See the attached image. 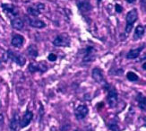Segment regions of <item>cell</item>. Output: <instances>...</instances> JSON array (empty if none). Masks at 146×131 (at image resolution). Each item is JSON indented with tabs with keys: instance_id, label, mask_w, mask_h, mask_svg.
<instances>
[{
	"instance_id": "cell-1",
	"label": "cell",
	"mask_w": 146,
	"mask_h": 131,
	"mask_svg": "<svg viewBox=\"0 0 146 131\" xmlns=\"http://www.w3.org/2000/svg\"><path fill=\"white\" fill-rule=\"evenodd\" d=\"M137 19H138L137 9L134 8V9L130 10L127 13V15H126V18H125V21H126V25H125V33L128 34L131 33L133 26H134V24L137 21Z\"/></svg>"
},
{
	"instance_id": "cell-2",
	"label": "cell",
	"mask_w": 146,
	"mask_h": 131,
	"mask_svg": "<svg viewBox=\"0 0 146 131\" xmlns=\"http://www.w3.org/2000/svg\"><path fill=\"white\" fill-rule=\"evenodd\" d=\"M105 88L108 91L107 100L108 102H109V105L111 108H115L117 104V98H118V94L116 88L112 85L107 84L106 83H105Z\"/></svg>"
},
{
	"instance_id": "cell-3",
	"label": "cell",
	"mask_w": 146,
	"mask_h": 131,
	"mask_svg": "<svg viewBox=\"0 0 146 131\" xmlns=\"http://www.w3.org/2000/svg\"><path fill=\"white\" fill-rule=\"evenodd\" d=\"M53 45L56 47H68L70 45V38L66 33H62L56 37L53 41Z\"/></svg>"
},
{
	"instance_id": "cell-4",
	"label": "cell",
	"mask_w": 146,
	"mask_h": 131,
	"mask_svg": "<svg viewBox=\"0 0 146 131\" xmlns=\"http://www.w3.org/2000/svg\"><path fill=\"white\" fill-rule=\"evenodd\" d=\"M7 57L9 59H11L12 61L15 62V63L19 66H24L25 65V62H26V59H25L23 55L21 54H18L13 51H7Z\"/></svg>"
},
{
	"instance_id": "cell-5",
	"label": "cell",
	"mask_w": 146,
	"mask_h": 131,
	"mask_svg": "<svg viewBox=\"0 0 146 131\" xmlns=\"http://www.w3.org/2000/svg\"><path fill=\"white\" fill-rule=\"evenodd\" d=\"M75 2L81 13H89L92 9L91 0H75Z\"/></svg>"
},
{
	"instance_id": "cell-6",
	"label": "cell",
	"mask_w": 146,
	"mask_h": 131,
	"mask_svg": "<svg viewBox=\"0 0 146 131\" xmlns=\"http://www.w3.org/2000/svg\"><path fill=\"white\" fill-rule=\"evenodd\" d=\"M88 113H89V109L86 105H79L74 110L75 118H77L78 120H84V118L88 115Z\"/></svg>"
},
{
	"instance_id": "cell-7",
	"label": "cell",
	"mask_w": 146,
	"mask_h": 131,
	"mask_svg": "<svg viewBox=\"0 0 146 131\" xmlns=\"http://www.w3.org/2000/svg\"><path fill=\"white\" fill-rule=\"evenodd\" d=\"M92 78L94 79L95 82L99 84H105V79L103 76V72L100 67H95L93 68L92 73Z\"/></svg>"
},
{
	"instance_id": "cell-8",
	"label": "cell",
	"mask_w": 146,
	"mask_h": 131,
	"mask_svg": "<svg viewBox=\"0 0 146 131\" xmlns=\"http://www.w3.org/2000/svg\"><path fill=\"white\" fill-rule=\"evenodd\" d=\"M33 112L30 111V110H27V111L23 114V118H21V120L19 121V125H20V127H21L22 128H25V127H27L28 125L31 123V120H33Z\"/></svg>"
},
{
	"instance_id": "cell-9",
	"label": "cell",
	"mask_w": 146,
	"mask_h": 131,
	"mask_svg": "<svg viewBox=\"0 0 146 131\" xmlns=\"http://www.w3.org/2000/svg\"><path fill=\"white\" fill-rule=\"evenodd\" d=\"M29 71L31 73H35V72H45L48 70V66L44 63L40 64H35V63H31L29 65Z\"/></svg>"
},
{
	"instance_id": "cell-10",
	"label": "cell",
	"mask_w": 146,
	"mask_h": 131,
	"mask_svg": "<svg viewBox=\"0 0 146 131\" xmlns=\"http://www.w3.org/2000/svg\"><path fill=\"white\" fill-rule=\"evenodd\" d=\"M23 43H24V37L20 34L15 35L11 41L12 46H14L15 48H21L23 45Z\"/></svg>"
},
{
	"instance_id": "cell-11",
	"label": "cell",
	"mask_w": 146,
	"mask_h": 131,
	"mask_svg": "<svg viewBox=\"0 0 146 131\" xmlns=\"http://www.w3.org/2000/svg\"><path fill=\"white\" fill-rule=\"evenodd\" d=\"M96 58L95 56V49L92 47H88L85 51V55L84 57V62H91L93 61Z\"/></svg>"
},
{
	"instance_id": "cell-12",
	"label": "cell",
	"mask_w": 146,
	"mask_h": 131,
	"mask_svg": "<svg viewBox=\"0 0 146 131\" xmlns=\"http://www.w3.org/2000/svg\"><path fill=\"white\" fill-rule=\"evenodd\" d=\"M1 7L3 8V10L5 12H6V13L8 14H11L13 15H17L19 14V12L17 11V9L15 8V7L14 5H11V4H2Z\"/></svg>"
},
{
	"instance_id": "cell-13",
	"label": "cell",
	"mask_w": 146,
	"mask_h": 131,
	"mask_svg": "<svg viewBox=\"0 0 146 131\" xmlns=\"http://www.w3.org/2000/svg\"><path fill=\"white\" fill-rule=\"evenodd\" d=\"M143 47H141V48H137V49H131L127 52L126 54V59H135L139 57V55L142 52Z\"/></svg>"
},
{
	"instance_id": "cell-14",
	"label": "cell",
	"mask_w": 146,
	"mask_h": 131,
	"mask_svg": "<svg viewBox=\"0 0 146 131\" xmlns=\"http://www.w3.org/2000/svg\"><path fill=\"white\" fill-rule=\"evenodd\" d=\"M29 24H30L31 27L36 28V29H42L46 26V23L43 21L39 20V19H30Z\"/></svg>"
},
{
	"instance_id": "cell-15",
	"label": "cell",
	"mask_w": 146,
	"mask_h": 131,
	"mask_svg": "<svg viewBox=\"0 0 146 131\" xmlns=\"http://www.w3.org/2000/svg\"><path fill=\"white\" fill-rule=\"evenodd\" d=\"M11 24L14 29L15 30H22L24 27V23L20 19V18H14L12 21H11Z\"/></svg>"
},
{
	"instance_id": "cell-16",
	"label": "cell",
	"mask_w": 146,
	"mask_h": 131,
	"mask_svg": "<svg viewBox=\"0 0 146 131\" xmlns=\"http://www.w3.org/2000/svg\"><path fill=\"white\" fill-rule=\"evenodd\" d=\"M145 32V28L143 25H138L137 27H135V34H134V38L135 40H139L141 39L142 37L143 36Z\"/></svg>"
},
{
	"instance_id": "cell-17",
	"label": "cell",
	"mask_w": 146,
	"mask_h": 131,
	"mask_svg": "<svg viewBox=\"0 0 146 131\" xmlns=\"http://www.w3.org/2000/svg\"><path fill=\"white\" fill-rule=\"evenodd\" d=\"M18 123H19V115H18V113H15L14 115V117H13L11 122H10V130L11 131H17Z\"/></svg>"
},
{
	"instance_id": "cell-18",
	"label": "cell",
	"mask_w": 146,
	"mask_h": 131,
	"mask_svg": "<svg viewBox=\"0 0 146 131\" xmlns=\"http://www.w3.org/2000/svg\"><path fill=\"white\" fill-rule=\"evenodd\" d=\"M136 100L138 102V105H139V107H140V109L143 111H144L146 110V99H145V97L142 94V93H139L136 97Z\"/></svg>"
},
{
	"instance_id": "cell-19",
	"label": "cell",
	"mask_w": 146,
	"mask_h": 131,
	"mask_svg": "<svg viewBox=\"0 0 146 131\" xmlns=\"http://www.w3.org/2000/svg\"><path fill=\"white\" fill-rule=\"evenodd\" d=\"M28 54H29L30 57L33 58V59L37 58L38 55H39V52H38L37 47L35 45H31V46H29V48H28Z\"/></svg>"
},
{
	"instance_id": "cell-20",
	"label": "cell",
	"mask_w": 146,
	"mask_h": 131,
	"mask_svg": "<svg viewBox=\"0 0 146 131\" xmlns=\"http://www.w3.org/2000/svg\"><path fill=\"white\" fill-rule=\"evenodd\" d=\"M126 77H127V79L129 81H131V82H135V81H138V79H139L137 74L134 72H131V71L126 74Z\"/></svg>"
},
{
	"instance_id": "cell-21",
	"label": "cell",
	"mask_w": 146,
	"mask_h": 131,
	"mask_svg": "<svg viewBox=\"0 0 146 131\" xmlns=\"http://www.w3.org/2000/svg\"><path fill=\"white\" fill-rule=\"evenodd\" d=\"M27 12L29 13L30 15L31 16H38V15H40L41 12L40 10H38L36 7H29Z\"/></svg>"
},
{
	"instance_id": "cell-22",
	"label": "cell",
	"mask_w": 146,
	"mask_h": 131,
	"mask_svg": "<svg viewBox=\"0 0 146 131\" xmlns=\"http://www.w3.org/2000/svg\"><path fill=\"white\" fill-rule=\"evenodd\" d=\"M56 59H58V57H56V55L54 54V53H50V54L48 55V59L49 61H51V62L56 61Z\"/></svg>"
},
{
	"instance_id": "cell-23",
	"label": "cell",
	"mask_w": 146,
	"mask_h": 131,
	"mask_svg": "<svg viewBox=\"0 0 146 131\" xmlns=\"http://www.w3.org/2000/svg\"><path fill=\"white\" fill-rule=\"evenodd\" d=\"M110 128L112 131H120L118 126H117V125H116V124H111L110 126Z\"/></svg>"
},
{
	"instance_id": "cell-24",
	"label": "cell",
	"mask_w": 146,
	"mask_h": 131,
	"mask_svg": "<svg viewBox=\"0 0 146 131\" xmlns=\"http://www.w3.org/2000/svg\"><path fill=\"white\" fill-rule=\"evenodd\" d=\"M35 7H36L38 10H40V11L41 12V10H44V9H45V5L40 3V4H37Z\"/></svg>"
},
{
	"instance_id": "cell-25",
	"label": "cell",
	"mask_w": 146,
	"mask_h": 131,
	"mask_svg": "<svg viewBox=\"0 0 146 131\" xmlns=\"http://www.w3.org/2000/svg\"><path fill=\"white\" fill-rule=\"evenodd\" d=\"M115 9H116V12H117V13H121V12L123 11V7H122L120 5H118V4H117V5H115Z\"/></svg>"
},
{
	"instance_id": "cell-26",
	"label": "cell",
	"mask_w": 146,
	"mask_h": 131,
	"mask_svg": "<svg viewBox=\"0 0 146 131\" xmlns=\"http://www.w3.org/2000/svg\"><path fill=\"white\" fill-rule=\"evenodd\" d=\"M4 123V116L3 114H0V125H3Z\"/></svg>"
},
{
	"instance_id": "cell-27",
	"label": "cell",
	"mask_w": 146,
	"mask_h": 131,
	"mask_svg": "<svg viewBox=\"0 0 146 131\" xmlns=\"http://www.w3.org/2000/svg\"><path fill=\"white\" fill-rule=\"evenodd\" d=\"M125 1L127 3H129V4H133V3H135L136 0H125Z\"/></svg>"
},
{
	"instance_id": "cell-28",
	"label": "cell",
	"mask_w": 146,
	"mask_h": 131,
	"mask_svg": "<svg viewBox=\"0 0 146 131\" xmlns=\"http://www.w3.org/2000/svg\"><path fill=\"white\" fill-rule=\"evenodd\" d=\"M143 69H144V70L146 69V64H145V63H144V64L143 65Z\"/></svg>"
},
{
	"instance_id": "cell-29",
	"label": "cell",
	"mask_w": 146,
	"mask_h": 131,
	"mask_svg": "<svg viewBox=\"0 0 146 131\" xmlns=\"http://www.w3.org/2000/svg\"><path fill=\"white\" fill-rule=\"evenodd\" d=\"M100 1H101V0H98V4H100Z\"/></svg>"
},
{
	"instance_id": "cell-30",
	"label": "cell",
	"mask_w": 146,
	"mask_h": 131,
	"mask_svg": "<svg viewBox=\"0 0 146 131\" xmlns=\"http://www.w3.org/2000/svg\"><path fill=\"white\" fill-rule=\"evenodd\" d=\"M74 131H81V130H78V129H77V130H74Z\"/></svg>"
}]
</instances>
